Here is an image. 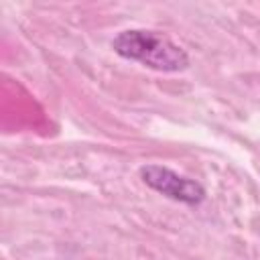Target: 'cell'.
Listing matches in <instances>:
<instances>
[{
  "mask_svg": "<svg viewBox=\"0 0 260 260\" xmlns=\"http://www.w3.org/2000/svg\"><path fill=\"white\" fill-rule=\"evenodd\" d=\"M112 49L128 61H136L160 73H177L189 67V55L167 35L146 28H128L114 37Z\"/></svg>",
  "mask_w": 260,
  "mask_h": 260,
  "instance_id": "1",
  "label": "cell"
},
{
  "mask_svg": "<svg viewBox=\"0 0 260 260\" xmlns=\"http://www.w3.org/2000/svg\"><path fill=\"white\" fill-rule=\"evenodd\" d=\"M142 181L156 193L167 199L185 203V205H199L205 199V189L195 179L183 177L177 171L162 167V165H146L140 169Z\"/></svg>",
  "mask_w": 260,
  "mask_h": 260,
  "instance_id": "2",
  "label": "cell"
}]
</instances>
